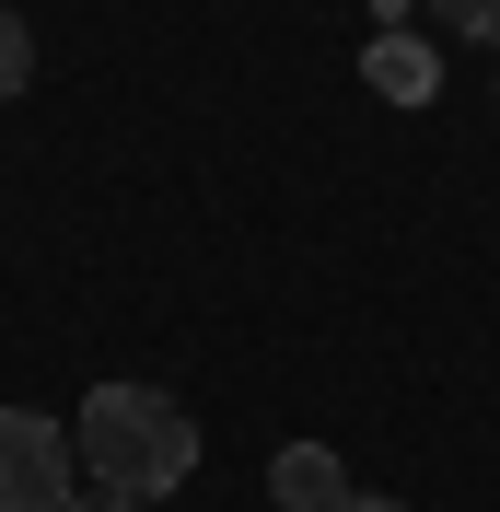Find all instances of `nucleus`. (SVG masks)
Segmentation results:
<instances>
[{
	"instance_id": "nucleus-6",
	"label": "nucleus",
	"mask_w": 500,
	"mask_h": 512,
	"mask_svg": "<svg viewBox=\"0 0 500 512\" xmlns=\"http://www.w3.org/2000/svg\"><path fill=\"white\" fill-rule=\"evenodd\" d=\"M431 12H442L454 35H500V0H431Z\"/></svg>"
},
{
	"instance_id": "nucleus-7",
	"label": "nucleus",
	"mask_w": 500,
	"mask_h": 512,
	"mask_svg": "<svg viewBox=\"0 0 500 512\" xmlns=\"http://www.w3.org/2000/svg\"><path fill=\"white\" fill-rule=\"evenodd\" d=\"M70 512H152V501H117V489H94V501H70Z\"/></svg>"
},
{
	"instance_id": "nucleus-4",
	"label": "nucleus",
	"mask_w": 500,
	"mask_h": 512,
	"mask_svg": "<svg viewBox=\"0 0 500 512\" xmlns=\"http://www.w3.org/2000/svg\"><path fill=\"white\" fill-rule=\"evenodd\" d=\"M361 82H373L384 105H431V94H442L431 35H373V47H361Z\"/></svg>"
},
{
	"instance_id": "nucleus-8",
	"label": "nucleus",
	"mask_w": 500,
	"mask_h": 512,
	"mask_svg": "<svg viewBox=\"0 0 500 512\" xmlns=\"http://www.w3.org/2000/svg\"><path fill=\"white\" fill-rule=\"evenodd\" d=\"M349 512H396V501H373V489H361V501H349Z\"/></svg>"
},
{
	"instance_id": "nucleus-2",
	"label": "nucleus",
	"mask_w": 500,
	"mask_h": 512,
	"mask_svg": "<svg viewBox=\"0 0 500 512\" xmlns=\"http://www.w3.org/2000/svg\"><path fill=\"white\" fill-rule=\"evenodd\" d=\"M70 431L35 408H0V512H70Z\"/></svg>"
},
{
	"instance_id": "nucleus-5",
	"label": "nucleus",
	"mask_w": 500,
	"mask_h": 512,
	"mask_svg": "<svg viewBox=\"0 0 500 512\" xmlns=\"http://www.w3.org/2000/svg\"><path fill=\"white\" fill-rule=\"evenodd\" d=\"M24 82H35V35H24V12L0 0V105L24 94Z\"/></svg>"
},
{
	"instance_id": "nucleus-1",
	"label": "nucleus",
	"mask_w": 500,
	"mask_h": 512,
	"mask_svg": "<svg viewBox=\"0 0 500 512\" xmlns=\"http://www.w3.org/2000/svg\"><path fill=\"white\" fill-rule=\"evenodd\" d=\"M70 454L94 466V489L117 501H163V489L198 478V419L163 396V384H94L82 419H70Z\"/></svg>"
},
{
	"instance_id": "nucleus-3",
	"label": "nucleus",
	"mask_w": 500,
	"mask_h": 512,
	"mask_svg": "<svg viewBox=\"0 0 500 512\" xmlns=\"http://www.w3.org/2000/svg\"><path fill=\"white\" fill-rule=\"evenodd\" d=\"M361 489H349V466L326 443H280L268 454V512H349Z\"/></svg>"
}]
</instances>
